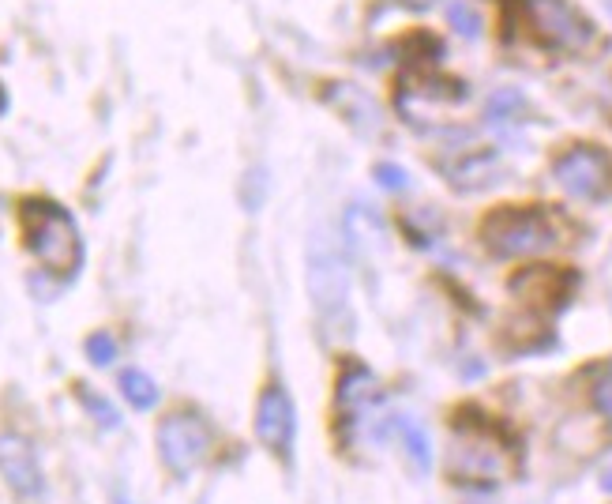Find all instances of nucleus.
Listing matches in <instances>:
<instances>
[{
	"instance_id": "0eeeda50",
	"label": "nucleus",
	"mask_w": 612,
	"mask_h": 504,
	"mask_svg": "<svg viewBox=\"0 0 612 504\" xmlns=\"http://www.w3.org/2000/svg\"><path fill=\"white\" fill-rule=\"evenodd\" d=\"M0 478H4V486H8L16 504L49 501V486L46 474H42V463H38V452L19 433H0Z\"/></svg>"
},
{
	"instance_id": "9d476101",
	"label": "nucleus",
	"mask_w": 612,
	"mask_h": 504,
	"mask_svg": "<svg viewBox=\"0 0 612 504\" xmlns=\"http://www.w3.org/2000/svg\"><path fill=\"white\" fill-rule=\"evenodd\" d=\"M383 399V388L380 380H376V373L372 369H365V365H350L342 377H338V414L350 422V426H361L365 418H372V410L380 407Z\"/></svg>"
},
{
	"instance_id": "9b49d317",
	"label": "nucleus",
	"mask_w": 612,
	"mask_h": 504,
	"mask_svg": "<svg viewBox=\"0 0 612 504\" xmlns=\"http://www.w3.org/2000/svg\"><path fill=\"white\" fill-rule=\"evenodd\" d=\"M567 290H571V279L560 268H526L511 279V294L526 301L530 309H560Z\"/></svg>"
},
{
	"instance_id": "f3484780",
	"label": "nucleus",
	"mask_w": 612,
	"mask_h": 504,
	"mask_svg": "<svg viewBox=\"0 0 612 504\" xmlns=\"http://www.w3.org/2000/svg\"><path fill=\"white\" fill-rule=\"evenodd\" d=\"M79 403L91 410V418L98 422L102 429H121V414H117V407L109 403V399H102V395L94 392V388H87V384H79L76 388Z\"/></svg>"
},
{
	"instance_id": "2eb2a0df",
	"label": "nucleus",
	"mask_w": 612,
	"mask_h": 504,
	"mask_svg": "<svg viewBox=\"0 0 612 504\" xmlns=\"http://www.w3.org/2000/svg\"><path fill=\"white\" fill-rule=\"evenodd\" d=\"M444 170L462 189L466 185H489V177L496 174V155H466L462 162H451Z\"/></svg>"
},
{
	"instance_id": "f03ea898",
	"label": "nucleus",
	"mask_w": 612,
	"mask_h": 504,
	"mask_svg": "<svg viewBox=\"0 0 612 504\" xmlns=\"http://www.w3.org/2000/svg\"><path fill=\"white\" fill-rule=\"evenodd\" d=\"M515 471V452L496 426L481 422H459L451 437L447 474L459 486H500Z\"/></svg>"
},
{
	"instance_id": "f8f14e48",
	"label": "nucleus",
	"mask_w": 612,
	"mask_h": 504,
	"mask_svg": "<svg viewBox=\"0 0 612 504\" xmlns=\"http://www.w3.org/2000/svg\"><path fill=\"white\" fill-rule=\"evenodd\" d=\"M387 433H398L402 437V448H406V456L414 459V467L421 474L432 471V444H429V433L417 426L414 418H391L387 429H383V437Z\"/></svg>"
},
{
	"instance_id": "20e7f679",
	"label": "nucleus",
	"mask_w": 612,
	"mask_h": 504,
	"mask_svg": "<svg viewBox=\"0 0 612 504\" xmlns=\"http://www.w3.org/2000/svg\"><path fill=\"white\" fill-rule=\"evenodd\" d=\"M519 16L541 46L560 53H582L594 46V23L571 0H519Z\"/></svg>"
},
{
	"instance_id": "423d86ee",
	"label": "nucleus",
	"mask_w": 612,
	"mask_h": 504,
	"mask_svg": "<svg viewBox=\"0 0 612 504\" xmlns=\"http://www.w3.org/2000/svg\"><path fill=\"white\" fill-rule=\"evenodd\" d=\"M211 452V426L192 410H173L158 426V456L173 478H188Z\"/></svg>"
},
{
	"instance_id": "a211bd4d",
	"label": "nucleus",
	"mask_w": 612,
	"mask_h": 504,
	"mask_svg": "<svg viewBox=\"0 0 612 504\" xmlns=\"http://www.w3.org/2000/svg\"><path fill=\"white\" fill-rule=\"evenodd\" d=\"M87 358H91V365H113V362H117V343H113V335H109V331H94L91 339H87Z\"/></svg>"
},
{
	"instance_id": "aec40b11",
	"label": "nucleus",
	"mask_w": 612,
	"mask_h": 504,
	"mask_svg": "<svg viewBox=\"0 0 612 504\" xmlns=\"http://www.w3.org/2000/svg\"><path fill=\"white\" fill-rule=\"evenodd\" d=\"M376 181H380L387 192H402L410 185V174H406L402 166H395V162H380V166H376Z\"/></svg>"
},
{
	"instance_id": "4be33fe9",
	"label": "nucleus",
	"mask_w": 612,
	"mask_h": 504,
	"mask_svg": "<svg viewBox=\"0 0 612 504\" xmlns=\"http://www.w3.org/2000/svg\"><path fill=\"white\" fill-rule=\"evenodd\" d=\"M601 489H605V493H612V471L601 474Z\"/></svg>"
},
{
	"instance_id": "4468645a",
	"label": "nucleus",
	"mask_w": 612,
	"mask_h": 504,
	"mask_svg": "<svg viewBox=\"0 0 612 504\" xmlns=\"http://www.w3.org/2000/svg\"><path fill=\"white\" fill-rule=\"evenodd\" d=\"M346 237H350L353 249H372V245H380L383 222L376 219L365 204H357L350 215H346Z\"/></svg>"
},
{
	"instance_id": "f257e3e1",
	"label": "nucleus",
	"mask_w": 612,
	"mask_h": 504,
	"mask_svg": "<svg viewBox=\"0 0 612 504\" xmlns=\"http://www.w3.org/2000/svg\"><path fill=\"white\" fill-rule=\"evenodd\" d=\"M19 237L34 260L57 279H76V271L83 268V237L76 219L49 196H27L19 204Z\"/></svg>"
},
{
	"instance_id": "6ab92c4d",
	"label": "nucleus",
	"mask_w": 612,
	"mask_h": 504,
	"mask_svg": "<svg viewBox=\"0 0 612 504\" xmlns=\"http://www.w3.org/2000/svg\"><path fill=\"white\" fill-rule=\"evenodd\" d=\"M447 16H451V23H455V31H459L462 38H477V31H481V19L470 12V4H451V8H447Z\"/></svg>"
},
{
	"instance_id": "6e6552de",
	"label": "nucleus",
	"mask_w": 612,
	"mask_h": 504,
	"mask_svg": "<svg viewBox=\"0 0 612 504\" xmlns=\"http://www.w3.org/2000/svg\"><path fill=\"white\" fill-rule=\"evenodd\" d=\"M552 174L560 181V189L579 196V200H594L609 185V158L597 147H571L556 158Z\"/></svg>"
},
{
	"instance_id": "b1692460",
	"label": "nucleus",
	"mask_w": 612,
	"mask_h": 504,
	"mask_svg": "<svg viewBox=\"0 0 612 504\" xmlns=\"http://www.w3.org/2000/svg\"><path fill=\"white\" fill-rule=\"evenodd\" d=\"M4 106H8V98H4V87H0V113H4Z\"/></svg>"
},
{
	"instance_id": "5701e85b",
	"label": "nucleus",
	"mask_w": 612,
	"mask_h": 504,
	"mask_svg": "<svg viewBox=\"0 0 612 504\" xmlns=\"http://www.w3.org/2000/svg\"><path fill=\"white\" fill-rule=\"evenodd\" d=\"M398 4H414V8H429V4H436V0H398Z\"/></svg>"
},
{
	"instance_id": "7ed1b4c3",
	"label": "nucleus",
	"mask_w": 612,
	"mask_h": 504,
	"mask_svg": "<svg viewBox=\"0 0 612 504\" xmlns=\"http://www.w3.org/2000/svg\"><path fill=\"white\" fill-rule=\"evenodd\" d=\"M481 241L492 256H537L560 245V226L545 207H500L481 222Z\"/></svg>"
},
{
	"instance_id": "ddd939ff",
	"label": "nucleus",
	"mask_w": 612,
	"mask_h": 504,
	"mask_svg": "<svg viewBox=\"0 0 612 504\" xmlns=\"http://www.w3.org/2000/svg\"><path fill=\"white\" fill-rule=\"evenodd\" d=\"M331 102L342 106V113H346L361 132H376V128H380V113H376V106H372V98H368L365 91H357V87H335V91H331Z\"/></svg>"
},
{
	"instance_id": "39448f33",
	"label": "nucleus",
	"mask_w": 612,
	"mask_h": 504,
	"mask_svg": "<svg viewBox=\"0 0 612 504\" xmlns=\"http://www.w3.org/2000/svg\"><path fill=\"white\" fill-rule=\"evenodd\" d=\"M308 294H312L323 320H335L346 313L350 275H346V260H342V249L331 237V230H316L308 241Z\"/></svg>"
},
{
	"instance_id": "1a4fd4ad",
	"label": "nucleus",
	"mask_w": 612,
	"mask_h": 504,
	"mask_svg": "<svg viewBox=\"0 0 612 504\" xmlns=\"http://www.w3.org/2000/svg\"><path fill=\"white\" fill-rule=\"evenodd\" d=\"M293 433H297V410L293 399L278 384H271L256 403V437L260 444L278 459H290L293 452Z\"/></svg>"
},
{
	"instance_id": "dca6fc26",
	"label": "nucleus",
	"mask_w": 612,
	"mask_h": 504,
	"mask_svg": "<svg viewBox=\"0 0 612 504\" xmlns=\"http://www.w3.org/2000/svg\"><path fill=\"white\" fill-rule=\"evenodd\" d=\"M121 392L136 410H151L154 403H158V395H162V392H158V384H154L143 369H124V373H121Z\"/></svg>"
},
{
	"instance_id": "412c9836",
	"label": "nucleus",
	"mask_w": 612,
	"mask_h": 504,
	"mask_svg": "<svg viewBox=\"0 0 612 504\" xmlns=\"http://www.w3.org/2000/svg\"><path fill=\"white\" fill-rule=\"evenodd\" d=\"M594 407L612 422V373H609V377H601L594 384Z\"/></svg>"
}]
</instances>
